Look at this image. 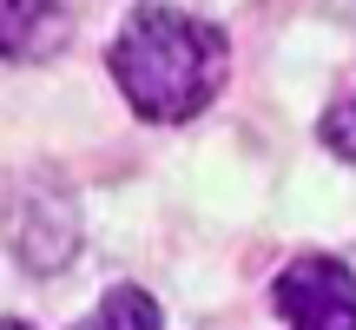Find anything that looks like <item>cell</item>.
I'll return each mask as SVG.
<instances>
[{"label": "cell", "mask_w": 356, "mask_h": 330, "mask_svg": "<svg viewBox=\"0 0 356 330\" xmlns=\"http://www.w3.org/2000/svg\"><path fill=\"white\" fill-rule=\"evenodd\" d=\"M106 66H113L119 93L139 119L178 126V119H198L218 100L225 66H231V40L185 7H139L119 26Z\"/></svg>", "instance_id": "1"}, {"label": "cell", "mask_w": 356, "mask_h": 330, "mask_svg": "<svg viewBox=\"0 0 356 330\" xmlns=\"http://www.w3.org/2000/svg\"><path fill=\"white\" fill-rule=\"evenodd\" d=\"M270 304L291 330H356V271L330 251H304L277 271Z\"/></svg>", "instance_id": "2"}, {"label": "cell", "mask_w": 356, "mask_h": 330, "mask_svg": "<svg viewBox=\"0 0 356 330\" xmlns=\"http://www.w3.org/2000/svg\"><path fill=\"white\" fill-rule=\"evenodd\" d=\"M73 40L66 0H0V60L40 66Z\"/></svg>", "instance_id": "3"}, {"label": "cell", "mask_w": 356, "mask_h": 330, "mask_svg": "<svg viewBox=\"0 0 356 330\" xmlns=\"http://www.w3.org/2000/svg\"><path fill=\"white\" fill-rule=\"evenodd\" d=\"M79 330H165V311H159L139 284H119V291H106L99 304H92V317Z\"/></svg>", "instance_id": "4"}, {"label": "cell", "mask_w": 356, "mask_h": 330, "mask_svg": "<svg viewBox=\"0 0 356 330\" xmlns=\"http://www.w3.org/2000/svg\"><path fill=\"white\" fill-rule=\"evenodd\" d=\"M0 330H33V324H20V317H0Z\"/></svg>", "instance_id": "5"}]
</instances>
